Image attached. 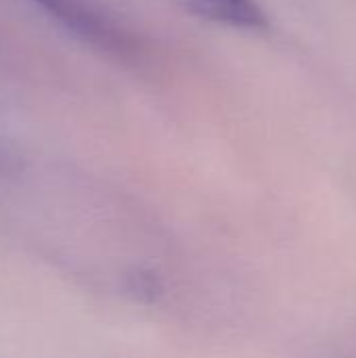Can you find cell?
<instances>
[{"label":"cell","instance_id":"7a4b0ae2","mask_svg":"<svg viewBox=\"0 0 356 358\" xmlns=\"http://www.w3.org/2000/svg\"><path fill=\"white\" fill-rule=\"evenodd\" d=\"M187 6L216 23L241 29H266L269 21L254 0H187Z\"/></svg>","mask_w":356,"mask_h":358},{"label":"cell","instance_id":"6da1fadb","mask_svg":"<svg viewBox=\"0 0 356 358\" xmlns=\"http://www.w3.org/2000/svg\"><path fill=\"white\" fill-rule=\"evenodd\" d=\"M34 2L42 10H46L50 17H55L61 25L82 36L84 40H90L103 46L115 44L113 29H109L107 23L97 13H92L84 2L80 0H34Z\"/></svg>","mask_w":356,"mask_h":358}]
</instances>
